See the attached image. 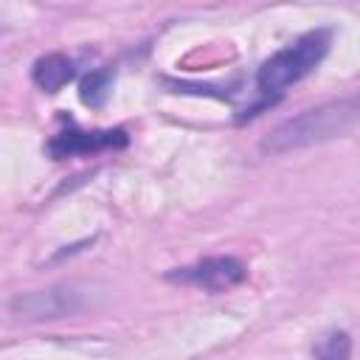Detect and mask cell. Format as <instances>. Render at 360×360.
<instances>
[{
  "mask_svg": "<svg viewBox=\"0 0 360 360\" xmlns=\"http://www.w3.org/2000/svg\"><path fill=\"white\" fill-rule=\"evenodd\" d=\"M354 124H360V93L318 104L312 110H304V112L281 121L276 129H270L264 135L262 152L284 155V152H295V149H304L312 143H323L335 135H343Z\"/></svg>",
  "mask_w": 360,
  "mask_h": 360,
  "instance_id": "1",
  "label": "cell"
},
{
  "mask_svg": "<svg viewBox=\"0 0 360 360\" xmlns=\"http://www.w3.org/2000/svg\"><path fill=\"white\" fill-rule=\"evenodd\" d=\"M329 45H332V31L329 28H315V31L301 34L292 45L276 51L270 59L262 62V68L256 70V87L264 96L284 93L290 84L301 82L304 76H309L321 65Z\"/></svg>",
  "mask_w": 360,
  "mask_h": 360,
  "instance_id": "2",
  "label": "cell"
},
{
  "mask_svg": "<svg viewBox=\"0 0 360 360\" xmlns=\"http://www.w3.org/2000/svg\"><path fill=\"white\" fill-rule=\"evenodd\" d=\"M90 304L84 287L79 284H53L34 292H20L8 301V312L20 321H53L76 315Z\"/></svg>",
  "mask_w": 360,
  "mask_h": 360,
  "instance_id": "3",
  "label": "cell"
},
{
  "mask_svg": "<svg viewBox=\"0 0 360 360\" xmlns=\"http://www.w3.org/2000/svg\"><path fill=\"white\" fill-rule=\"evenodd\" d=\"M245 276H248V270L239 259H233V256H208V259H200L197 264L172 270L166 278L180 281V284H194V287H202L208 292H222V290H231V287L242 284Z\"/></svg>",
  "mask_w": 360,
  "mask_h": 360,
  "instance_id": "4",
  "label": "cell"
},
{
  "mask_svg": "<svg viewBox=\"0 0 360 360\" xmlns=\"http://www.w3.org/2000/svg\"><path fill=\"white\" fill-rule=\"evenodd\" d=\"M127 143H129V135L124 129H93V132H84V129L70 127V129L53 135L45 143V152L53 160H62V158H73V155H96V152H104V149H124Z\"/></svg>",
  "mask_w": 360,
  "mask_h": 360,
  "instance_id": "5",
  "label": "cell"
},
{
  "mask_svg": "<svg viewBox=\"0 0 360 360\" xmlns=\"http://www.w3.org/2000/svg\"><path fill=\"white\" fill-rule=\"evenodd\" d=\"M73 62L65 53H45L34 62L31 68V79L39 90L45 93H59L70 79H73Z\"/></svg>",
  "mask_w": 360,
  "mask_h": 360,
  "instance_id": "6",
  "label": "cell"
},
{
  "mask_svg": "<svg viewBox=\"0 0 360 360\" xmlns=\"http://www.w3.org/2000/svg\"><path fill=\"white\" fill-rule=\"evenodd\" d=\"M110 90H112V68L93 70L79 82V98L87 107H104L110 98Z\"/></svg>",
  "mask_w": 360,
  "mask_h": 360,
  "instance_id": "7",
  "label": "cell"
},
{
  "mask_svg": "<svg viewBox=\"0 0 360 360\" xmlns=\"http://www.w3.org/2000/svg\"><path fill=\"white\" fill-rule=\"evenodd\" d=\"M315 360H349L352 357V338L346 332H326L315 349Z\"/></svg>",
  "mask_w": 360,
  "mask_h": 360,
  "instance_id": "8",
  "label": "cell"
}]
</instances>
